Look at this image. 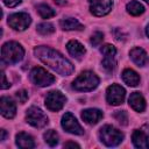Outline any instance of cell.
Returning <instances> with one entry per match:
<instances>
[{
	"label": "cell",
	"mask_w": 149,
	"mask_h": 149,
	"mask_svg": "<svg viewBox=\"0 0 149 149\" xmlns=\"http://www.w3.org/2000/svg\"><path fill=\"white\" fill-rule=\"evenodd\" d=\"M125 97H126V91L121 85L112 84L106 90V100L109 105L113 106L121 105L125 100Z\"/></svg>",
	"instance_id": "obj_7"
},
{
	"label": "cell",
	"mask_w": 149,
	"mask_h": 149,
	"mask_svg": "<svg viewBox=\"0 0 149 149\" xmlns=\"http://www.w3.org/2000/svg\"><path fill=\"white\" fill-rule=\"evenodd\" d=\"M69 147H72V148H80V146L77 144V143H74V142H66V143L64 144V148H69Z\"/></svg>",
	"instance_id": "obj_32"
},
{
	"label": "cell",
	"mask_w": 149,
	"mask_h": 149,
	"mask_svg": "<svg viewBox=\"0 0 149 149\" xmlns=\"http://www.w3.org/2000/svg\"><path fill=\"white\" fill-rule=\"evenodd\" d=\"M7 22H8L9 27H12L13 29L22 31V30H24L29 27V24L31 22V19L27 13L20 12V13H14V14L9 15Z\"/></svg>",
	"instance_id": "obj_9"
},
{
	"label": "cell",
	"mask_w": 149,
	"mask_h": 149,
	"mask_svg": "<svg viewBox=\"0 0 149 149\" xmlns=\"http://www.w3.org/2000/svg\"><path fill=\"white\" fill-rule=\"evenodd\" d=\"M24 50L17 42L10 41L1 47V61L6 64H15L22 61Z\"/></svg>",
	"instance_id": "obj_2"
},
{
	"label": "cell",
	"mask_w": 149,
	"mask_h": 149,
	"mask_svg": "<svg viewBox=\"0 0 149 149\" xmlns=\"http://www.w3.org/2000/svg\"><path fill=\"white\" fill-rule=\"evenodd\" d=\"M36 9H37L38 14H40L43 19H49V17H52V16L56 15V12H55L50 6H48V5H45V3H40V5H37Z\"/></svg>",
	"instance_id": "obj_22"
},
{
	"label": "cell",
	"mask_w": 149,
	"mask_h": 149,
	"mask_svg": "<svg viewBox=\"0 0 149 149\" xmlns=\"http://www.w3.org/2000/svg\"><path fill=\"white\" fill-rule=\"evenodd\" d=\"M90 12L95 16H104L108 14L113 7L112 0H88Z\"/></svg>",
	"instance_id": "obj_11"
},
{
	"label": "cell",
	"mask_w": 149,
	"mask_h": 149,
	"mask_svg": "<svg viewBox=\"0 0 149 149\" xmlns=\"http://www.w3.org/2000/svg\"><path fill=\"white\" fill-rule=\"evenodd\" d=\"M126 9H127V12H128L130 15H133V16H139V15H141V14L144 12V6H143L141 2H139V1H136V0H133V1H130V2L127 3Z\"/></svg>",
	"instance_id": "obj_21"
},
{
	"label": "cell",
	"mask_w": 149,
	"mask_h": 149,
	"mask_svg": "<svg viewBox=\"0 0 149 149\" xmlns=\"http://www.w3.org/2000/svg\"><path fill=\"white\" fill-rule=\"evenodd\" d=\"M59 26L64 30H81L84 28V26L77 19H73V17H66L61 20Z\"/></svg>",
	"instance_id": "obj_20"
},
{
	"label": "cell",
	"mask_w": 149,
	"mask_h": 149,
	"mask_svg": "<svg viewBox=\"0 0 149 149\" xmlns=\"http://www.w3.org/2000/svg\"><path fill=\"white\" fill-rule=\"evenodd\" d=\"M37 31L41 35H50L55 31V27L49 22H43L37 26Z\"/></svg>",
	"instance_id": "obj_24"
},
{
	"label": "cell",
	"mask_w": 149,
	"mask_h": 149,
	"mask_svg": "<svg viewBox=\"0 0 149 149\" xmlns=\"http://www.w3.org/2000/svg\"><path fill=\"white\" fill-rule=\"evenodd\" d=\"M99 85L98 76L92 71H84L81 72L72 83V87L77 91L88 92L94 90Z\"/></svg>",
	"instance_id": "obj_3"
},
{
	"label": "cell",
	"mask_w": 149,
	"mask_h": 149,
	"mask_svg": "<svg viewBox=\"0 0 149 149\" xmlns=\"http://www.w3.org/2000/svg\"><path fill=\"white\" fill-rule=\"evenodd\" d=\"M100 141L107 147H115L120 144L123 140V134L121 130L116 129L111 125H105L99 130Z\"/></svg>",
	"instance_id": "obj_4"
},
{
	"label": "cell",
	"mask_w": 149,
	"mask_h": 149,
	"mask_svg": "<svg viewBox=\"0 0 149 149\" xmlns=\"http://www.w3.org/2000/svg\"><path fill=\"white\" fill-rule=\"evenodd\" d=\"M129 106L136 112H143L146 108V100L140 92H133L128 99Z\"/></svg>",
	"instance_id": "obj_16"
},
{
	"label": "cell",
	"mask_w": 149,
	"mask_h": 149,
	"mask_svg": "<svg viewBox=\"0 0 149 149\" xmlns=\"http://www.w3.org/2000/svg\"><path fill=\"white\" fill-rule=\"evenodd\" d=\"M121 77H122V80L128 86H136L140 83V76L133 69H125Z\"/></svg>",
	"instance_id": "obj_19"
},
{
	"label": "cell",
	"mask_w": 149,
	"mask_h": 149,
	"mask_svg": "<svg viewBox=\"0 0 149 149\" xmlns=\"http://www.w3.org/2000/svg\"><path fill=\"white\" fill-rule=\"evenodd\" d=\"M102 66L107 71H113L116 66V61L114 57H104L102 59Z\"/></svg>",
	"instance_id": "obj_26"
},
{
	"label": "cell",
	"mask_w": 149,
	"mask_h": 149,
	"mask_svg": "<svg viewBox=\"0 0 149 149\" xmlns=\"http://www.w3.org/2000/svg\"><path fill=\"white\" fill-rule=\"evenodd\" d=\"M1 74H2V84H1V88H2V90H6V88H8V87L10 86V84L7 81V79H6V74L3 73V71L1 72Z\"/></svg>",
	"instance_id": "obj_31"
},
{
	"label": "cell",
	"mask_w": 149,
	"mask_h": 149,
	"mask_svg": "<svg viewBox=\"0 0 149 149\" xmlns=\"http://www.w3.org/2000/svg\"><path fill=\"white\" fill-rule=\"evenodd\" d=\"M66 102V98L65 95L59 92V91H50L47 97H45V107L49 109V111H52V112H57L59 109L63 108V106L65 105Z\"/></svg>",
	"instance_id": "obj_8"
},
{
	"label": "cell",
	"mask_w": 149,
	"mask_h": 149,
	"mask_svg": "<svg viewBox=\"0 0 149 149\" xmlns=\"http://www.w3.org/2000/svg\"><path fill=\"white\" fill-rule=\"evenodd\" d=\"M129 56L132 58V61L137 65V66H144L146 63L148 62V55L147 52L140 48V47H135L129 51Z\"/></svg>",
	"instance_id": "obj_15"
},
{
	"label": "cell",
	"mask_w": 149,
	"mask_h": 149,
	"mask_svg": "<svg viewBox=\"0 0 149 149\" xmlns=\"http://www.w3.org/2000/svg\"><path fill=\"white\" fill-rule=\"evenodd\" d=\"M114 118L116 119V121H119V123L126 126L127 125V121H128V116L126 114L125 111H118L115 114H114Z\"/></svg>",
	"instance_id": "obj_28"
},
{
	"label": "cell",
	"mask_w": 149,
	"mask_h": 149,
	"mask_svg": "<svg viewBox=\"0 0 149 149\" xmlns=\"http://www.w3.org/2000/svg\"><path fill=\"white\" fill-rule=\"evenodd\" d=\"M0 132H1V137H0V140L3 141V140L6 139V135H7V134H6V130H5V129H1Z\"/></svg>",
	"instance_id": "obj_34"
},
{
	"label": "cell",
	"mask_w": 149,
	"mask_h": 149,
	"mask_svg": "<svg viewBox=\"0 0 149 149\" xmlns=\"http://www.w3.org/2000/svg\"><path fill=\"white\" fill-rule=\"evenodd\" d=\"M2 2L7 6V7H15L17 5H20L22 2V0H2Z\"/></svg>",
	"instance_id": "obj_30"
},
{
	"label": "cell",
	"mask_w": 149,
	"mask_h": 149,
	"mask_svg": "<svg viewBox=\"0 0 149 149\" xmlns=\"http://www.w3.org/2000/svg\"><path fill=\"white\" fill-rule=\"evenodd\" d=\"M16 146L19 148H22V149H30V148H34L35 147V142H34V139L24 133V132H21L19 134H16Z\"/></svg>",
	"instance_id": "obj_18"
},
{
	"label": "cell",
	"mask_w": 149,
	"mask_h": 149,
	"mask_svg": "<svg viewBox=\"0 0 149 149\" xmlns=\"http://www.w3.org/2000/svg\"><path fill=\"white\" fill-rule=\"evenodd\" d=\"M146 34H147V36L149 37V24H148L147 28H146Z\"/></svg>",
	"instance_id": "obj_36"
},
{
	"label": "cell",
	"mask_w": 149,
	"mask_h": 149,
	"mask_svg": "<svg viewBox=\"0 0 149 149\" xmlns=\"http://www.w3.org/2000/svg\"><path fill=\"white\" fill-rule=\"evenodd\" d=\"M26 120L29 125H31L35 128H43L49 122L48 116L44 114V112L36 106H31L27 109Z\"/></svg>",
	"instance_id": "obj_5"
},
{
	"label": "cell",
	"mask_w": 149,
	"mask_h": 149,
	"mask_svg": "<svg viewBox=\"0 0 149 149\" xmlns=\"http://www.w3.org/2000/svg\"><path fill=\"white\" fill-rule=\"evenodd\" d=\"M34 55L41 62H43L45 65H48L50 69H52L62 76H70L74 71L73 64L52 48L45 45L36 47L34 49Z\"/></svg>",
	"instance_id": "obj_1"
},
{
	"label": "cell",
	"mask_w": 149,
	"mask_h": 149,
	"mask_svg": "<svg viewBox=\"0 0 149 149\" xmlns=\"http://www.w3.org/2000/svg\"><path fill=\"white\" fill-rule=\"evenodd\" d=\"M104 116V113L98 108H87L81 112V119L88 125L98 123Z\"/></svg>",
	"instance_id": "obj_13"
},
{
	"label": "cell",
	"mask_w": 149,
	"mask_h": 149,
	"mask_svg": "<svg viewBox=\"0 0 149 149\" xmlns=\"http://www.w3.org/2000/svg\"><path fill=\"white\" fill-rule=\"evenodd\" d=\"M15 97H16V99H17L21 104H24V102L27 101V99H28V92H27L26 90H20V91H17V92L15 93Z\"/></svg>",
	"instance_id": "obj_29"
},
{
	"label": "cell",
	"mask_w": 149,
	"mask_h": 149,
	"mask_svg": "<svg viewBox=\"0 0 149 149\" xmlns=\"http://www.w3.org/2000/svg\"><path fill=\"white\" fill-rule=\"evenodd\" d=\"M57 3H61V5H64V3H66V1L65 0H55Z\"/></svg>",
	"instance_id": "obj_35"
},
{
	"label": "cell",
	"mask_w": 149,
	"mask_h": 149,
	"mask_svg": "<svg viewBox=\"0 0 149 149\" xmlns=\"http://www.w3.org/2000/svg\"><path fill=\"white\" fill-rule=\"evenodd\" d=\"M44 141L50 146V147H55L58 143V134L56 133V130L54 129H49L43 134Z\"/></svg>",
	"instance_id": "obj_23"
},
{
	"label": "cell",
	"mask_w": 149,
	"mask_h": 149,
	"mask_svg": "<svg viewBox=\"0 0 149 149\" xmlns=\"http://www.w3.org/2000/svg\"><path fill=\"white\" fill-rule=\"evenodd\" d=\"M66 49H68V51H69V54H70L71 56L76 57V58H78V59H80V58L85 55V52H86L84 45H83L80 42L76 41V40L69 41L68 44H66Z\"/></svg>",
	"instance_id": "obj_17"
},
{
	"label": "cell",
	"mask_w": 149,
	"mask_h": 149,
	"mask_svg": "<svg viewBox=\"0 0 149 149\" xmlns=\"http://www.w3.org/2000/svg\"><path fill=\"white\" fill-rule=\"evenodd\" d=\"M29 78H30V80H31L35 85L41 86V87L49 86V85H51V84L55 81L54 74L49 73L47 70H44V69L41 68V66L34 68V69L30 71V73H29Z\"/></svg>",
	"instance_id": "obj_6"
},
{
	"label": "cell",
	"mask_w": 149,
	"mask_h": 149,
	"mask_svg": "<svg viewBox=\"0 0 149 149\" xmlns=\"http://www.w3.org/2000/svg\"><path fill=\"white\" fill-rule=\"evenodd\" d=\"M102 40H104V34L102 33H100V31H95V33H93V35L91 36V44L93 45V47H98L101 42H102Z\"/></svg>",
	"instance_id": "obj_27"
},
{
	"label": "cell",
	"mask_w": 149,
	"mask_h": 149,
	"mask_svg": "<svg viewBox=\"0 0 149 149\" xmlns=\"http://www.w3.org/2000/svg\"><path fill=\"white\" fill-rule=\"evenodd\" d=\"M144 1H146V2H147V3H149V0H144Z\"/></svg>",
	"instance_id": "obj_37"
},
{
	"label": "cell",
	"mask_w": 149,
	"mask_h": 149,
	"mask_svg": "<svg viewBox=\"0 0 149 149\" xmlns=\"http://www.w3.org/2000/svg\"><path fill=\"white\" fill-rule=\"evenodd\" d=\"M62 127L64 130H66L70 134H74V135H81L84 133V129L81 128V126L79 125V122L77 121V119L73 116L72 113L66 112L63 116H62V122H61Z\"/></svg>",
	"instance_id": "obj_10"
},
{
	"label": "cell",
	"mask_w": 149,
	"mask_h": 149,
	"mask_svg": "<svg viewBox=\"0 0 149 149\" xmlns=\"http://www.w3.org/2000/svg\"><path fill=\"white\" fill-rule=\"evenodd\" d=\"M148 136H149V125H144V126H142V128H141Z\"/></svg>",
	"instance_id": "obj_33"
},
{
	"label": "cell",
	"mask_w": 149,
	"mask_h": 149,
	"mask_svg": "<svg viewBox=\"0 0 149 149\" xmlns=\"http://www.w3.org/2000/svg\"><path fill=\"white\" fill-rule=\"evenodd\" d=\"M132 140H133V144L136 148H140V149H148L149 148L148 135L142 129H135L132 134Z\"/></svg>",
	"instance_id": "obj_14"
},
{
	"label": "cell",
	"mask_w": 149,
	"mask_h": 149,
	"mask_svg": "<svg viewBox=\"0 0 149 149\" xmlns=\"http://www.w3.org/2000/svg\"><path fill=\"white\" fill-rule=\"evenodd\" d=\"M100 52L104 55V57H114L116 55V49L112 44H104L100 48Z\"/></svg>",
	"instance_id": "obj_25"
},
{
	"label": "cell",
	"mask_w": 149,
	"mask_h": 149,
	"mask_svg": "<svg viewBox=\"0 0 149 149\" xmlns=\"http://www.w3.org/2000/svg\"><path fill=\"white\" fill-rule=\"evenodd\" d=\"M0 109H1L2 116L7 118V119H12V118L15 116V113H16L15 102L8 97H1V99H0Z\"/></svg>",
	"instance_id": "obj_12"
}]
</instances>
